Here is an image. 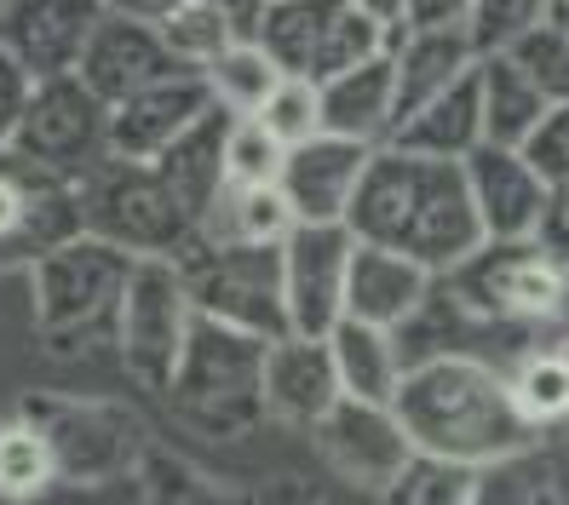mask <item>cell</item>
<instances>
[{"instance_id": "obj_13", "label": "cell", "mask_w": 569, "mask_h": 505, "mask_svg": "<svg viewBox=\"0 0 569 505\" xmlns=\"http://www.w3.org/2000/svg\"><path fill=\"white\" fill-rule=\"evenodd\" d=\"M81 179L47 173V166L0 150V259H18L23 271L41 253L81 235Z\"/></svg>"}, {"instance_id": "obj_37", "label": "cell", "mask_w": 569, "mask_h": 505, "mask_svg": "<svg viewBox=\"0 0 569 505\" xmlns=\"http://www.w3.org/2000/svg\"><path fill=\"white\" fill-rule=\"evenodd\" d=\"M558 0H472V18H466V29H472L478 52H507L518 47L529 29H541L552 18Z\"/></svg>"}, {"instance_id": "obj_11", "label": "cell", "mask_w": 569, "mask_h": 505, "mask_svg": "<svg viewBox=\"0 0 569 505\" xmlns=\"http://www.w3.org/2000/svg\"><path fill=\"white\" fill-rule=\"evenodd\" d=\"M12 155L47 166L63 179H87L92 166H104L116 155L110 144V104L98 98L81 75H52L36 87V104H29Z\"/></svg>"}, {"instance_id": "obj_17", "label": "cell", "mask_w": 569, "mask_h": 505, "mask_svg": "<svg viewBox=\"0 0 569 505\" xmlns=\"http://www.w3.org/2000/svg\"><path fill=\"white\" fill-rule=\"evenodd\" d=\"M466 184H472L489 242H529L552 190V179L529 161V150L512 144H478L466 155Z\"/></svg>"}, {"instance_id": "obj_39", "label": "cell", "mask_w": 569, "mask_h": 505, "mask_svg": "<svg viewBox=\"0 0 569 505\" xmlns=\"http://www.w3.org/2000/svg\"><path fill=\"white\" fill-rule=\"evenodd\" d=\"M259 121L271 127L288 150H293V144H306V139H317V132H322V92H317V81L288 75L271 98H264Z\"/></svg>"}, {"instance_id": "obj_7", "label": "cell", "mask_w": 569, "mask_h": 505, "mask_svg": "<svg viewBox=\"0 0 569 505\" xmlns=\"http://www.w3.org/2000/svg\"><path fill=\"white\" fill-rule=\"evenodd\" d=\"M196 293L179 259H139L132 264V282L116 316V356L127 367L132 385H144L150 396H161L179 374V356L190 345L196 327Z\"/></svg>"}, {"instance_id": "obj_2", "label": "cell", "mask_w": 569, "mask_h": 505, "mask_svg": "<svg viewBox=\"0 0 569 505\" xmlns=\"http://www.w3.org/2000/svg\"><path fill=\"white\" fill-rule=\"evenodd\" d=\"M391 408L403 414L420 454L460 459V465L535 448V436H541L518 408L512 374L489 356H438L409 367Z\"/></svg>"}, {"instance_id": "obj_14", "label": "cell", "mask_w": 569, "mask_h": 505, "mask_svg": "<svg viewBox=\"0 0 569 505\" xmlns=\"http://www.w3.org/2000/svg\"><path fill=\"white\" fill-rule=\"evenodd\" d=\"M351 259H357L351 224H306L299 219L288 230V242H282V287H288L293 333H317V340H328V333L346 322Z\"/></svg>"}, {"instance_id": "obj_21", "label": "cell", "mask_w": 569, "mask_h": 505, "mask_svg": "<svg viewBox=\"0 0 569 505\" xmlns=\"http://www.w3.org/2000/svg\"><path fill=\"white\" fill-rule=\"evenodd\" d=\"M322 132H340V139H357V144H391L397 132V63H391V47L351 63V70L328 75L322 87Z\"/></svg>"}, {"instance_id": "obj_35", "label": "cell", "mask_w": 569, "mask_h": 505, "mask_svg": "<svg viewBox=\"0 0 569 505\" xmlns=\"http://www.w3.org/2000/svg\"><path fill=\"white\" fill-rule=\"evenodd\" d=\"M156 29L167 36V47L179 52V63H184V70H208L213 58H224L230 47L242 41L237 29L224 23V12H213L208 0H190V7H179L173 18H167V23H156Z\"/></svg>"}, {"instance_id": "obj_10", "label": "cell", "mask_w": 569, "mask_h": 505, "mask_svg": "<svg viewBox=\"0 0 569 505\" xmlns=\"http://www.w3.org/2000/svg\"><path fill=\"white\" fill-rule=\"evenodd\" d=\"M253 41L282 63V75L317 81V87L391 47V36L357 0H271Z\"/></svg>"}, {"instance_id": "obj_4", "label": "cell", "mask_w": 569, "mask_h": 505, "mask_svg": "<svg viewBox=\"0 0 569 505\" xmlns=\"http://www.w3.org/2000/svg\"><path fill=\"white\" fill-rule=\"evenodd\" d=\"M132 253L98 242V235H70L63 248L29 264V299H36V327L52 351H76L98 333L116 340V316L132 282Z\"/></svg>"}, {"instance_id": "obj_47", "label": "cell", "mask_w": 569, "mask_h": 505, "mask_svg": "<svg viewBox=\"0 0 569 505\" xmlns=\"http://www.w3.org/2000/svg\"><path fill=\"white\" fill-rule=\"evenodd\" d=\"M357 7H362L368 18H375V23L386 29V36H397V29L409 23V0H357Z\"/></svg>"}, {"instance_id": "obj_9", "label": "cell", "mask_w": 569, "mask_h": 505, "mask_svg": "<svg viewBox=\"0 0 569 505\" xmlns=\"http://www.w3.org/2000/svg\"><path fill=\"white\" fill-rule=\"evenodd\" d=\"M179 264L190 276V293H196V311L202 316L259 333V340L293 333L288 287H282V248H242V242H208V235H196V248Z\"/></svg>"}, {"instance_id": "obj_46", "label": "cell", "mask_w": 569, "mask_h": 505, "mask_svg": "<svg viewBox=\"0 0 569 505\" xmlns=\"http://www.w3.org/2000/svg\"><path fill=\"white\" fill-rule=\"evenodd\" d=\"M179 7H190V0H110V12H121V18H144V23H167Z\"/></svg>"}, {"instance_id": "obj_42", "label": "cell", "mask_w": 569, "mask_h": 505, "mask_svg": "<svg viewBox=\"0 0 569 505\" xmlns=\"http://www.w3.org/2000/svg\"><path fill=\"white\" fill-rule=\"evenodd\" d=\"M529 150V161L541 166V173L558 184V179H569V104H552L547 110V121H541V132L523 144Z\"/></svg>"}, {"instance_id": "obj_40", "label": "cell", "mask_w": 569, "mask_h": 505, "mask_svg": "<svg viewBox=\"0 0 569 505\" xmlns=\"http://www.w3.org/2000/svg\"><path fill=\"white\" fill-rule=\"evenodd\" d=\"M36 87H41V75L12 47H0V150H12L29 104H36Z\"/></svg>"}, {"instance_id": "obj_38", "label": "cell", "mask_w": 569, "mask_h": 505, "mask_svg": "<svg viewBox=\"0 0 569 505\" xmlns=\"http://www.w3.org/2000/svg\"><path fill=\"white\" fill-rule=\"evenodd\" d=\"M288 144L259 115L230 121V184H282Z\"/></svg>"}, {"instance_id": "obj_1", "label": "cell", "mask_w": 569, "mask_h": 505, "mask_svg": "<svg viewBox=\"0 0 569 505\" xmlns=\"http://www.w3.org/2000/svg\"><path fill=\"white\" fill-rule=\"evenodd\" d=\"M351 235L368 248H391L420 259L431 276H449L472 259L489 230L478 219L466 161H431L415 150L380 144L346 213Z\"/></svg>"}, {"instance_id": "obj_6", "label": "cell", "mask_w": 569, "mask_h": 505, "mask_svg": "<svg viewBox=\"0 0 569 505\" xmlns=\"http://www.w3.org/2000/svg\"><path fill=\"white\" fill-rule=\"evenodd\" d=\"M18 414L41 425V436L58 454L63 483H116L139 477L144 454L156 448L144 420L110 396H76V391H23Z\"/></svg>"}, {"instance_id": "obj_8", "label": "cell", "mask_w": 569, "mask_h": 505, "mask_svg": "<svg viewBox=\"0 0 569 505\" xmlns=\"http://www.w3.org/2000/svg\"><path fill=\"white\" fill-rule=\"evenodd\" d=\"M449 282L466 305L478 316H489L495 327L552 333L563 287H569V264L552 259L535 235L529 242H483L460 271H449Z\"/></svg>"}, {"instance_id": "obj_49", "label": "cell", "mask_w": 569, "mask_h": 505, "mask_svg": "<svg viewBox=\"0 0 569 505\" xmlns=\"http://www.w3.org/2000/svg\"><path fill=\"white\" fill-rule=\"evenodd\" d=\"M264 505H311V499H264Z\"/></svg>"}, {"instance_id": "obj_44", "label": "cell", "mask_w": 569, "mask_h": 505, "mask_svg": "<svg viewBox=\"0 0 569 505\" xmlns=\"http://www.w3.org/2000/svg\"><path fill=\"white\" fill-rule=\"evenodd\" d=\"M472 18V0H409V23L403 29H449Z\"/></svg>"}, {"instance_id": "obj_16", "label": "cell", "mask_w": 569, "mask_h": 505, "mask_svg": "<svg viewBox=\"0 0 569 505\" xmlns=\"http://www.w3.org/2000/svg\"><path fill=\"white\" fill-rule=\"evenodd\" d=\"M104 18L110 0H7L0 7V47H12L41 81L76 75Z\"/></svg>"}, {"instance_id": "obj_20", "label": "cell", "mask_w": 569, "mask_h": 505, "mask_svg": "<svg viewBox=\"0 0 569 505\" xmlns=\"http://www.w3.org/2000/svg\"><path fill=\"white\" fill-rule=\"evenodd\" d=\"M340 367H333V345L317 333H282L271 340V362H264V408L271 420L293 425V431H317L333 402H340Z\"/></svg>"}, {"instance_id": "obj_31", "label": "cell", "mask_w": 569, "mask_h": 505, "mask_svg": "<svg viewBox=\"0 0 569 505\" xmlns=\"http://www.w3.org/2000/svg\"><path fill=\"white\" fill-rule=\"evenodd\" d=\"M472 505H563V488L541 448H518L478 465Z\"/></svg>"}, {"instance_id": "obj_36", "label": "cell", "mask_w": 569, "mask_h": 505, "mask_svg": "<svg viewBox=\"0 0 569 505\" xmlns=\"http://www.w3.org/2000/svg\"><path fill=\"white\" fill-rule=\"evenodd\" d=\"M507 58L552 98V104H569V29L558 23V12L541 29H529L518 47H507Z\"/></svg>"}, {"instance_id": "obj_22", "label": "cell", "mask_w": 569, "mask_h": 505, "mask_svg": "<svg viewBox=\"0 0 569 505\" xmlns=\"http://www.w3.org/2000/svg\"><path fill=\"white\" fill-rule=\"evenodd\" d=\"M391 63H397V121L409 110H420L426 98L449 92L455 81H466L483 63L478 41L466 23L449 29H397L391 36Z\"/></svg>"}, {"instance_id": "obj_48", "label": "cell", "mask_w": 569, "mask_h": 505, "mask_svg": "<svg viewBox=\"0 0 569 505\" xmlns=\"http://www.w3.org/2000/svg\"><path fill=\"white\" fill-rule=\"evenodd\" d=\"M552 333L569 345V287H563V305H558V322H552Z\"/></svg>"}, {"instance_id": "obj_29", "label": "cell", "mask_w": 569, "mask_h": 505, "mask_svg": "<svg viewBox=\"0 0 569 505\" xmlns=\"http://www.w3.org/2000/svg\"><path fill=\"white\" fill-rule=\"evenodd\" d=\"M139 488H144V505H264V494L237 488V483H219L213 471L190 465L184 454L161 448V443L139 465Z\"/></svg>"}, {"instance_id": "obj_15", "label": "cell", "mask_w": 569, "mask_h": 505, "mask_svg": "<svg viewBox=\"0 0 569 505\" xmlns=\"http://www.w3.org/2000/svg\"><path fill=\"white\" fill-rule=\"evenodd\" d=\"M213 110H224V104H219V92L208 87V75L202 70H179V75H167V81H156L144 92L121 98V104L110 110V144L127 161H161L184 132H196Z\"/></svg>"}, {"instance_id": "obj_43", "label": "cell", "mask_w": 569, "mask_h": 505, "mask_svg": "<svg viewBox=\"0 0 569 505\" xmlns=\"http://www.w3.org/2000/svg\"><path fill=\"white\" fill-rule=\"evenodd\" d=\"M535 242H541L552 259L569 264V179H558L547 190V208H541V224H535Z\"/></svg>"}, {"instance_id": "obj_19", "label": "cell", "mask_w": 569, "mask_h": 505, "mask_svg": "<svg viewBox=\"0 0 569 505\" xmlns=\"http://www.w3.org/2000/svg\"><path fill=\"white\" fill-rule=\"evenodd\" d=\"M179 70H184V63H179L173 47H167V36H161L156 23L110 12L104 23H98V36H92V47H87V58H81L76 75L116 110L121 98L144 92V87L179 75Z\"/></svg>"}, {"instance_id": "obj_12", "label": "cell", "mask_w": 569, "mask_h": 505, "mask_svg": "<svg viewBox=\"0 0 569 505\" xmlns=\"http://www.w3.org/2000/svg\"><path fill=\"white\" fill-rule=\"evenodd\" d=\"M317 454L328 459V471L340 483L362 488V494H386L403 471L415 465V436L403 425V414L391 402H362V396H340L333 414L311 431Z\"/></svg>"}, {"instance_id": "obj_18", "label": "cell", "mask_w": 569, "mask_h": 505, "mask_svg": "<svg viewBox=\"0 0 569 505\" xmlns=\"http://www.w3.org/2000/svg\"><path fill=\"white\" fill-rule=\"evenodd\" d=\"M375 161V144H357V139H340V132H317V139L293 144L288 150V166H282V195L293 219L306 224H346L351 213V195Z\"/></svg>"}, {"instance_id": "obj_33", "label": "cell", "mask_w": 569, "mask_h": 505, "mask_svg": "<svg viewBox=\"0 0 569 505\" xmlns=\"http://www.w3.org/2000/svg\"><path fill=\"white\" fill-rule=\"evenodd\" d=\"M52 483H63L52 443L41 436V425H29L23 414H12L7 425H0V494H7L12 505H23V499L47 494Z\"/></svg>"}, {"instance_id": "obj_34", "label": "cell", "mask_w": 569, "mask_h": 505, "mask_svg": "<svg viewBox=\"0 0 569 505\" xmlns=\"http://www.w3.org/2000/svg\"><path fill=\"white\" fill-rule=\"evenodd\" d=\"M472 488H478V465L415 454V465L380 494V505H472Z\"/></svg>"}, {"instance_id": "obj_45", "label": "cell", "mask_w": 569, "mask_h": 505, "mask_svg": "<svg viewBox=\"0 0 569 505\" xmlns=\"http://www.w3.org/2000/svg\"><path fill=\"white\" fill-rule=\"evenodd\" d=\"M213 12H224V23L237 29L242 41H253L259 36V23H264V12H271V0H208Z\"/></svg>"}, {"instance_id": "obj_51", "label": "cell", "mask_w": 569, "mask_h": 505, "mask_svg": "<svg viewBox=\"0 0 569 505\" xmlns=\"http://www.w3.org/2000/svg\"><path fill=\"white\" fill-rule=\"evenodd\" d=\"M0 7H7V0H0Z\"/></svg>"}, {"instance_id": "obj_41", "label": "cell", "mask_w": 569, "mask_h": 505, "mask_svg": "<svg viewBox=\"0 0 569 505\" xmlns=\"http://www.w3.org/2000/svg\"><path fill=\"white\" fill-rule=\"evenodd\" d=\"M23 505H144L139 477H116V483H52L47 494L23 499Z\"/></svg>"}, {"instance_id": "obj_23", "label": "cell", "mask_w": 569, "mask_h": 505, "mask_svg": "<svg viewBox=\"0 0 569 505\" xmlns=\"http://www.w3.org/2000/svg\"><path fill=\"white\" fill-rule=\"evenodd\" d=\"M431 287H438V276H431L420 259L357 242L346 316H357V322H380V327L397 333V327H403V322L426 305V299H431Z\"/></svg>"}, {"instance_id": "obj_50", "label": "cell", "mask_w": 569, "mask_h": 505, "mask_svg": "<svg viewBox=\"0 0 569 505\" xmlns=\"http://www.w3.org/2000/svg\"><path fill=\"white\" fill-rule=\"evenodd\" d=\"M0 505H12V499H7V494H0Z\"/></svg>"}, {"instance_id": "obj_26", "label": "cell", "mask_w": 569, "mask_h": 505, "mask_svg": "<svg viewBox=\"0 0 569 505\" xmlns=\"http://www.w3.org/2000/svg\"><path fill=\"white\" fill-rule=\"evenodd\" d=\"M328 345H333V367H340V391L346 396L397 402V391H403V380H409V362H403V351H397L391 327L346 316L340 327L328 333Z\"/></svg>"}, {"instance_id": "obj_5", "label": "cell", "mask_w": 569, "mask_h": 505, "mask_svg": "<svg viewBox=\"0 0 569 505\" xmlns=\"http://www.w3.org/2000/svg\"><path fill=\"white\" fill-rule=\"evenodd\" d=\"M81 219H87V235L132 259H184L196 248V235H202V224L190 219L173 184L161 179V166L127 161V155H110L104 166H92L81 179Z\"/></svg>"}, {"instance_id": "obj_30", "label": "cell", "mask_w": 569, "mask_h": 505, "mask_svg": "<svg viewBox=\"0 0 569 505\" xmlns=\"http://www.w3.org/2000/svg\"><path fill=\"white\" fill-rule=\"evenodd\" d=\"M512 396H518V408L535 431H547V425H563L569 420V345L552 340V345H523L512 356Z\"/></svg>"}, {"instance_id": "obj_24", "label": "cell", "mask_w": 569, "mask_h": 505, "mask_svg": "<svg viewBox=\"0 0 569 505\" xmlns=\"http://www.w3.org/2000/svg\"><path fill=\"white\" fill-rule=\"evenodd\" d=\"M397 150H415V155H431V161H466L478 144H489L483 132V63L466 81H455L449 92L426 98L420 110H409L391 132Z\"/></svg>"}, {"instance_id": "obj_27", "label": "cell", "mask_w": 569, "mask_h": 505, "mask_svg": "<svg viewBox=\"0 0 569 505\" xmlns=\"http://www.w3.org/2000/svg\"><path fill=\"white\" fill-rule=\"evenodd\" d=\"M547 110H552V98L535 87L507 52H489L483 58V132H489V144L523 150L535 132H541Z\"/></svg>"}, {"instance_id": "obj_3", "label": "cell", "mask_w": 569, "mask_h": 505, "mask_svg": "<svg viewBox=\"0 0 569 505\" xmlns=\"http://www.w3.org/2000/svg\"><path fill=\"white\" fill-rule=\"evenodd\" d=\"M264 362H271V340L196 316L179 374L161 391V402L179 414L184 431L208 436V443H237L259 420H271V408H264Z\"/></svg>"}, {"instance_id": "obj_25", "label": "cell", "mask_w": 569, "mask_h": 505, "mask_svg": "<svg viewBox=\"0 0 569 505\" xmlns=\"http://www.w3.org/2000/svg\"><path fill=\"white\" fill-rule=\"evenodd\" d=\"M230 121H237L230 110H213L202 127L184 132V139L156 161L161 179L173 184V195L190 208L196 224H208L213 208L224 201V190H230Z\"/></svg>"}, {"instance_id": "obj_32", "label": "cell", "mask_w": 569, "mask_h": 505, "mask_svg": "<svg viewBox=\"0 0 569 505\" xmlns=\"http://www.w3.org/2000/svg\"><path fill=\"white\" fill-rule=\"evenodd\" d=\"M202 75H208V87L219 92V104H224L230 115H259L264 98H271V92L288 81L282 63L264 52L259 41H237L224 58H213Z\"/></svg>"}, {"instance_id": "obj_28", "label": "cell", "mask_w": 569, "mask_h": 505, "mask_svg": "<svg viewBox=\"0 0 569 505\" xmlns=\"http://www.w3.org/2000/svg\"><path fill=\"white\" fill-rule=\"evenodd\" d=\"M293 208L282 184H230L213 219L202 224L208 242H242V248H282L293 230Z\"/></svg>"}]
</instances>
